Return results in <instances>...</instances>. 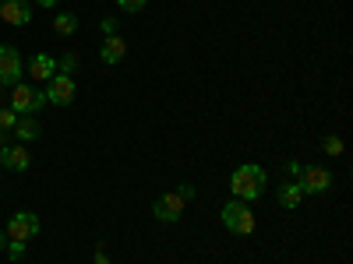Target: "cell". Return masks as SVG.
Wrapping results in <instances>:
<instances>
[{
    "label": "cell",
    "instance_id": "9",
    "mask_svg": "<svg viewBox=\"0 0 353 264\" xmlns=\"http://www.w3.org/2000/svg\"><path fill=\"white\" fill-rule=\"evenodd\" d=\"M0 18L14 28H21V25L32 21V4H28V0H0Z\"/></svg>",
    "mask_w": 353,
    "mask_h": 264
},
{
    "label": "cell",
    "instance_id": "27",
    "mask_svg": "<svg viewBox=\"0 0 353 264\" xmlns=\"http://www.w3.org/2000/svg\"><path fill=\"white\" fill-rule=\"evenodd\" d=\"M0 99H4V85H0Z\"/></svg>",
    "mask_w": 353,
    "mask_h": 264
},
{
    "label": "cell",
    "instance_id": "25",
    "mask_svg": "<svg viewBox=\"0 0 353 264\" xmlns=\"http://www.w3.org/2000/svg\"><path fill=\"white\" fill-rule=\"evenodd\" d=\"M8 247V240H4V229H0V250H4Z\"/></svg>",
    "mask_w": 353,
    "mask_h": 264
},
{
    "label": "cell",
    "instance_id": "21",
    "mask_svg": "<svg viewBox=\"0 0 353 264\" xmlns=\"http://www.w3.org/2000/svg\"><path fill=\"white\" fill-rule=\"evenodd\" d=\"M99 32H103V39L106 36H117V18H103L99 21Z\"/></svg>",
    "mask_w": 353,
    "mask_h": 264
},
{
    "label": "cell",
    "instance_id": "6",
    "mask_svg": "<svg viewBox=\"0 0 353 264\" xmlns=\"http://www.w3.org/2000/svg\"><path fill=\"white\" fill-rule=\"evenodd\" d=\"M184 208H188V201L176 194V190H170V194H163V197L152 204V215H156L159 222L173 226V222H181V219H184Z\"/></svg>",
    "mask_w": 353,
    "mask_h": 264
},
{
    "label": "cell",
    "instance_id": "11",
    "mask_svg": "<svg viewBox=\"0 0 353 264\" xmlns=\"http://www.w3.org/2000/svg\"><path fill=\"white\" fill-rule=\"evenodd\" d=\"M276 201H279V208L293 212V208H297V204L304 201V187H301L297 180H290V184H279V187H276Z\"/></svg>",
    "mask_w": 353,
    "mask_h": 264
},
{
    "label": "cell",
    "instance_id": "2",
    "mask_svg": "<svg viewBox=\"0 0 353 264\" xmlns=\"http://www.w3.org/2000/svg\"><path fill=\"white\" fill-rule=\"evenodd\" d=\"M219 219H223V226H226V232H233V236H251L254 232V215H251V208L244 201H226L223 208H219Z\"/></svg>",
    "mask_w": 353,
    "mask_h": 264
},
{
    "label": "cell",
    "instance_id": "7",
    "mask_svg": "<svg viewBox=\"0 0 353 264\" xmlns=\"http://www.w3.org/2000/svg\"><path fill=\"white\" fill-rule=\"evenodd\" d=\"M8 236L11 240H21V243L36 240L39 236V215L36 212H14L11 222H8Z\"/></svg>",
    "mask_w": 353,
    "mask_h": 264
},
{
    "label": "cell",
    "instance_id": "12",
    "mask_svg": "<svg viewBox=\"0 0 353 264\" xmlns=\"http://www.w3.org/2000/svg\"><path fill=\"white\" fill-rule=\"evenodd\" d=\"M28 74H32L36 81H50L57 74V56L50 53H36L32 60H28Z\"/></svg>",
    "mask_w": 353,
    "mask_h": 264
},
{
    "label": "cell",
    "instance_id": "4",
    "mask_svg": "<svg viewBox=\"0 0 353 264\" xmlns=\"http://www.w3.org/2000/svg\"><path fill=\"white\" fill-rule=\"evenodd\" d=\"M21 50L18 46H11V43H0V85H21Z\"/></svg>",
    "mask_w": 353,
    "mask_h": 264
},
{
    "label": "cell",
    "instance_id": "17",
    "mask_svg": "<svg viewBox=\"0 0 353 264\" xmlns=\"http://www.w3.org/2000/svg\"><path fill=\"white\" fill-rule=\"evenodd\" d=\"M74 71H78V53H64L57 60V74H74Z\"/></svg>",
    "mask_w": 353,
    "mask_h": 264
},
{
    "label": "cell",
    "instance_id": "19",
    "mask_svg": "<svg viewBox=\"0 0 353 264\" xmlns=\"http://www.w3.org/2000/svg\"><path fill=\"white\" fill-rule=\"evenodd\" d=\"M145 4H149V0H117V8H121V11H128V14H138Z\"/></svg>",
    "mask_w": 353,
    "mask_h": 264
},
{
    "label": "cell",
    "instance_id": "16",
    "mask_svg": "<svg viewBox=\"0 0 353 264\" xmlns=\"http://www.w3.org/2000/svg\"><path fill=\"white\" fill-rule=\"evenodd\" d=\"M14 124H18V113L11 106H0V134H11Z\"/></svg>",
    "mask_w": 353,
    "mask_h": 264
},
{
    "label": "cell",
    "instance_id": "23",
    "mask_svg": "<svg viewBox=\"0 0 353 264\" xmlns=\"http://www.w3.org/2000/svg\"><path fill=\"white\" fill-rule=\"evenodd\" d=\"M32 4H39V8H46V11H50V8L61 4V0H32Z\"/></svg>",
    "mask_w": 353,
    "mask_h": 264
},
{
    "label": "cell",
    "instance_id": "1",
    "mask_svg": "<svg viewBox=\"0 0 353 264\" xmlns=\"http://www.w3.org/2000/svg\"><path fill=\"white\" fill-rule=\"evenodd\" d=\"M265 184H269V173H265L261 166H254V162H244V166H237L230 173V190L244 204L258 201L265 194Z\"/></svg>",
    "mask_w": 353,
    "mask_h": 264
},
{
    "label": "cell",
    "instance_id": "8",
    "mask_svg": "<svg viewBox=\"0 0 353 264\" xmlns=\"http://www.w3.org/2000/svg\"><path fill=\"white\" fill-rule=\"evenodd\" d=\"M301 187H304V194H325V190H332V173L325 169V166H304L301 173Z\"/></svg>",
    "mask_w": 353,
    "mask_h": 264
},
{
    "label": "cell",
    "instance_id": "20",
    "mask_svg": "<svg viewBox=\"0 0 353 264\" xmlns=\"http://www.w3.org/2000/svg\"><path fill=\"white\" fill-rule=\"evenodd\" d=\"M8 257H11V261H21V257H25V243H21V240H11V243H8Z\"/></svg>",
    "mask_w": 353,
    "mask_h": 264
},
{
    "label": "cell",
    "instance_id": "14",
    "mask_svg": "<svg viewBox=\"0 0 353 264\" xmlns=\"http://www.w3.org/2000/svg\"><path fill=\"white\" fill-rule=\"evenodd\" d=\"M11 134L18 138V144L36 141V138H39V120H36V116H18V124H14V131H11Z\"/></svg>",
    "mask_w": 353,
    "mask_h": 264
},
{
    "label": "cell",
    "instance_id": "5",
    "mask_svg": "<svg viewBox=\"0 0 353 264\" xmlns=\"http://www.w3.org/2000/svg\"><path fill=\"white\" fill-rule=\"evenodd\" d=\"M46 99H50V106H71L74 102V96H78V85H74V74H53L50 81H46Z\"/></svg>",
    "mask_w": 353,
    "mask_h": 264
},
{
    "label": "cell",
    "instance_id": "15",
    "mask_svg": "<svg viewBox=\"0 0 353 264\" xmlns=\"http://www.w3.org/2000/svg\"><path fill=\"white\" fill-rule=\"evenodd\" d=\"M53 32H57V36H74V32H78V14H68V11L57 14V18H53Z\"/></svg>",
    "mask_w": 353,
    "mask_h": 264
},
{
    "label": "cell",
    "instance_id": "13",
    "mask_svg": "<svg viewBox=\"0 0 353 264\" xmlns=\"http://www.w3.org/2000/svg\"><path fill=\"white\" fill-rule=\"evenodd\" d=\"M0 162H4L11 173H25L28 166H32V159H28V152H25V144H14V148H4Z\"/></svg>",
    "mask_w": 353,
    "mask_h": 264
},
{
    "label": "cell",
    "instance_id": "26",
    "mask_svg": "<svg viewBox=\"0 0 353 264\" xmlns=\"http://www.w3.org/2000/svg\"><path fill=\"white\" fill-rule=\"evenodd\" d=\"M4 148H8V144H4V134H0V155H4Z\"/></svg>",
    "mask_w": 353,
    "mask_h": 264
},
{
    "label": "cell",
    "instance_id": "3",
    "mask_svg": "<svg viewBox=\"0 0 353 264\" xmlns=\"http://www.w3.org/2000/svg\"><path fill=\"white\" fill-rule=\"evenodd\" d=\"M50 106V99H46V92L43 88H32V85H14V92H11V109L18 113V116H36L39 109H46Z\"/></svg>",
    "mask_w": 353,
    "mask_h": 264
},
{
    "label": "cell",
    "instance_id": "10",
    "mask_svg": "<svg viewBox=\"0 0 353 264\" xmlns=\"http://www.w3.org/2000/svg\"><path fill=\"white\" fill-rule=\"evenodd\" d=\"M124 53H128V43H124L121 36H106V39H103V50H99V60H103L106 67H113V64L124 60Z\"/></svg>",
    "mask_w": 353,
    "mask_h": 264
},
{
    "label": "cell",
    "instance_id": "24",
    "mask_svg": "<svg viewBox=\"0 0 353 264\" xmlns=\"http://www.w3.org/2000/svg\"><path fill=\"white\" fill-rule=\"evenodd\" d=\"M96 264H113V261L106 257V250H99V254H96Z\"/></svg>",
    "mask_w": 353,
    "mask_h": 264
},
{
    "label": "cell",
    "instance_id": "18",
    "mask_svg": "<svg viewBox=\"0 0 353 264\" xmlns=\"http://www.w3.org/2000/svg\"><path fill=\"white\" fill-rule=\"evenodd\" d=\"M321 148H325V155H332V159H336V155H343V138H336V134H332V138H325V141H321Z\"/></svg>",
    "mask_w": 353,
    "mask_h": 264
},
{
    "label": "cell",
    "instance_id": "22",
    "mask_svg": "<svg viewBox=\"0 0 353 264\" xmlns=\"http://www.w3.org/2000/svg\"><path fill=\"white\" fill-rule=\"evenodd\" d=\"M176 194H181L184 201H194V184H181V187H176Z\"/></svg>",
    "mask_w": 353,
    "mask_h": 264
}]
</instances>
